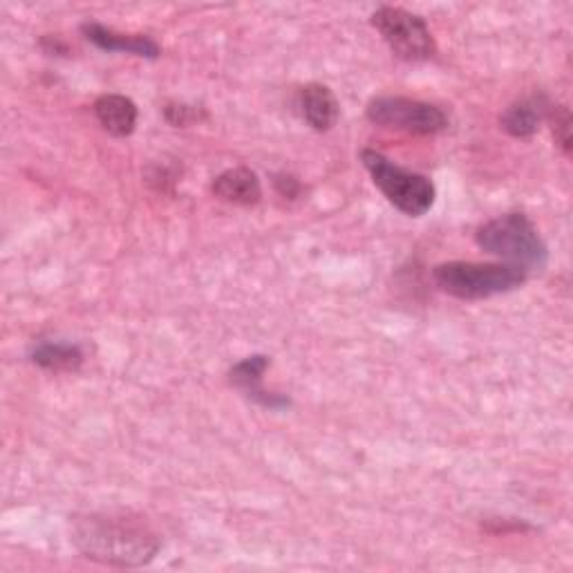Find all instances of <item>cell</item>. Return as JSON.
I'll return each mask as SVG.
<instances>
[{
	"label": "cell",
	"instance_id": "8992f818",
	"mask_svg": "<svg viewBox=\"0 0 573 573\" xmlns=\"http://www.w3.org/2000/svg\"><path fill=\"white\" fill-rule=\"evenodd\" d=\"M368 119L374 125L403 130L412 134H435L446 130L449 117L442 108L405 99V97H376L368 103Z\"/></svg>",
	"mask_w": 573,
	"mask_h": 573
},
{
	"label": "cell",
	"instance_id": "2e32d148",
	"mask_svg": "<svg viewBox=\"0 0 573 573\" xmlns=\"http://www.w3.org/2000/svg\"><path fill=\"white\" fill-rule=\"evenodd\" d=\"M275 189L284 198H296L301 193V182L296 178H292V175H278L275 178Z\"/></svg>",
	"mask_w": 573,
	"mask_h": 573
},
{
	"label": "cell",
	"instance_id": "7c38bea8",
	"mask_svg": "<svg viewBox=\"0 0 573 573\" xmlns=\"http://www.w3.org/2000/svg\"><path fill=\"white\" fill-rule=\"evenodd\" d=\"M551 103L544 101V97H531V99H522L513 105H509L504 110V114L500 117L502 128L517 139H529L537 132L540 121L546 119V110Z\"/></svg>",
	"mask_w": 573,
	"mask_h": 573
},
{
	"label": "cell",
	"instance_id": "4fadbf2b",
	"mask_svg": "<svg viewBox=\"0 0 573 573\" xmlns=\"http://www.w3.org/2000/svg\"><path fill=\"white\" fill-rule=\"evenodd\" d=\"M32 361L52 372H72L83 363V352L72 343H39L32 352Z\"/></svg>",
	"mask_w": 573,
	"mask_h": 573
},
{
	"label": "cell",
	"instance_id": "ba28073f",
	"mask_svg": "<svg viewBox=\"0 0 573 573\" xmlns=\"http://www.w3.org/2000/svg\"><path fill=\"white\" fill-rule=\"evenodd\" d=\"M267 368H269V359L262 354H255V356H249V359L235 363L229 372V379L235 388H240L255 403L271 408V410L286 408L290 405V399H284L280 394H271L262 388V376H264Z\"/></svg>",
	"mask_w": 573,
	"mask_h": 573
},
{
	"label": "cell",
	"instance_id": "7a4b0ae2",
	"mask_svg": "<svg viewBox=\"0 0 573 573\" xmlns=\"http://www.w3.org/2000/svg\"><path fill=\"white\" fill-rule=\"evenodd\" d=\"M435 282L442 290L462 301H482L517 290L526 280V271L513 264H491V262H444L438 264Z\"/></svg>",
	"mask_w": 573,
	"mask_h": 573
},
{
	"label": "cell",
	"instance_id": "9a60e30c",
	"mask_svg": "<svg viewBox=\"0 0 573 573\" xmlns=\"http://www.w3.org/2000/svg\"><path fill=\"white\" fill-rule=\"evenodd\" d=\"M169 123L173 125H187L189 121H193L198 114L191 105H184V103H169L167 110H164Z\"/></svg>",
	"mask_w": 573,
	"mask_h": 573
},
{
	"label": "cell",
	"instance_id": "277c9868",
	"mask_svg": "<svg viewBox=\"0 0 573 573\" xmlns=\"http://www.w3.org/2000/svg\"><path fill=\"white\" fill-rule=\"evenodd\" d=\"M361 162L368 169L374 187L392 207L410 218L425 215L435 204V184L428 178L392 164L376 151H363Z\"/></svg>",
	"mask_w": 573,
	"mask_h": 573
},
{
	"label": "cell",
	"instance_id": "9c48e42d",
	"mask_svg": "<svg viewBox=\"0 0 573 573\" xmlns=\"http://www.w3.org/2000/svg\"><path fill=\"white\" fill-rule=\"evenodd\" d=\"M213 195L220 198L222 202L229 204H240V207H251L258 204L262 198L260 180L253 171L240 167V169H229L220 173L213 180Z\"/></svg>",
	"mask_w": 573,
	"mask_h": 573
},
{
	"label": "cell",
	"instance_id": "3957f363",
	"mask_svg": "<svg viewBox=\"0 0 573 573\" xmlns=\"http://www.w3.org/2000/svg\"><path fill=\"white\" fill-rule=\"evenodd\" d=\"M478 244L486 253L497 255L522 271L542 269L549 258L544 240L522 213H506L480 227Z\"/></svg>",
	"mask_w": 573,
	"mask_h": 573
},
{
	"label": "cell",
	"instance_id": "8fae6325",
	"mask_svg": "<svg viewBox=\"0 0 573 573\" xmlns=\"http://www.w3.org/2000/svg\"><path fill=\"white\" fill-rule=\"evenodd\" d=\"M94 114L112 137H128L137 125V105L123 94H103L94 103Z\"/></svg>",
	"mask_w": 573,
	"mask_h": 573
},
{
	"label": "cell",
	"instance_id": "5b68a950",
	"mask_svg": "<svg viewBox=\"0 0 573 573\" xmlns=\"http://www.w3.org/2000/svg\"><path fill=\"white\" fill-rule=\"evenodd\" d=\"M372 26L399 59L425 61L438 50L425 21L408 10L379 8L372 14Z\"/></svg>",
	"mask_w": 573,
	"mask_h": 573
},
{
	"label": "cell",
	"instance_id": "30bf717a",
	"mask_svg": "<svg viewBox=\"0 0 573 573\" xmlns=\"http://www.w3.org/2000/svg\"><path fill=\"white\" fill-rule=\"evenodd\" d=\"M301 108L305 121L316 132H328L339 119V101L334 92L323 83H310L303 88Z\"/></svg>",
	"mask_w": 573,
	"mask_h": 573
},
{
	"label": "cell",
	"instance_id": "52a82bcc",
	"mask_svg": "<svg viewBox=\"0 0 573 573\" xmlns=\"http://www.w3.org/2000/svg\"><path fill=\"white\" fill-rule=\"evenodd\" d=\"M81 32L90 43H94L103 52H128V54L143 57V59L160 57V46L151 37L121 34V32L110 30L99 23H83Z\"/></svg>",
	"mask_w": 573,
	"mask_h": 573
},
{
	"label": "cell",
	"instance_id": "5bb4252c",
	"mask_svg": "<svg viewBox=\"0 0 573 573\" xmlns=\"http://www.w3.org/2000/svg\"><path fill=\"white\" fill-rule=\"evenodd\" d=\"M546 119L551 121L555 141L562 147V151L569 155L571 151V114L564 105H549Z\"/></svg>",
	"mask_w": 573,
	"mask_h": 573
},
{
	"label": "cell",
	"instance_id": "6da1fadb",
	"mask_svg": "<svg viewBox=\"0 0 573 573\" xmlns=\"http://www.w3.org/2000/svg\"><path fill=\"white\" fill-rule=\"evenodd\" d=\"M74 546L90 560L112 566L149 564L160 551V537L139 520L117 515H86L74 522Z\"/></svg>",
	"mask_w": 573,
	"mask_h": 573
}]
</instances>
